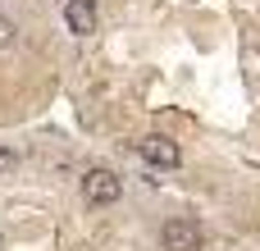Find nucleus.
Wrapping results in <instances>:
<instances>
[{
	"label": "nucleus",
	"mask_w": 260,
	"mask_h": 251,
	"mask_svg": "<svg viewBox=\"0 0 260 251\" xmlns=\"http://www.w3.org/2000/svg\"><path fill=\"white\" fill-rule=\"evenodd\" d=\"M119 197H123V178L114 169H87V178H82V201L87 206H114Z\"/></svg>",
	"instance_id": "obj_1"
},
{
	"label": "nucleus",
	"mask_w": 260,
	"mask_h": 251,
	"mask_svg": "<svg viewBox=\"0 0 260 251\" xmlns=\"http://www.w3.org/2000/svg\"><path fill=\"white\" fill-rule=\"evenodd\" d=\"M137 151H142V160H146L151 169H178V165H183V151H178V142H169L165 133H151V137H142V142H137Z\"/></svg>",
	"instance_id": "obj_2"
},
{
	"label": "nucleus",
	"mask_w": 260,
	"mask_h": 251,
	"mask_svg": "<svg viewBox=\"0 0 260 251\" xmlns=\"http://www.w3.org/2000/svg\"><path fill=\"white\" fill-rule=\"evenodd\" d=\"M160 242H165V251H201L206 233H201L197 219H169L160 229Z\"/></svg>",
	"instance_id": "obj_3"
},
{
	"label": "nucleus",
	"mask_w": 260,
	"mask_h": 251,
	"mask_svg": "<svg viewBox=\"0 0 260 251\" xmlns=\"http://www.w3.org/2000/svg\"><path fill=\"white\" fill-rule=\"evenodd\" d=\"M64 27L73 37L96 32V0H64Z\"/></svg>",
	"instance_id": "obj_4"
},
{
	"label": "nucleus",
	"mask_w": 260,
	"mask_h": 251,
	"mask_svg": "<svg viewBox=\"0 0 260 251\" xmlns=\"http://www.w3.org/2000/svg\"><path fill=\"white\" fill-rule=\"evenodd\" d=\"M14 165H18V155L9 146H0V174H14Z\"/></svg>",
	"instance_id": "obj_5"
},
{
	"label": "nucleus",
	"mask_w": 260,
	"mask_h": 251,
	"mask_svg": "<svg viewBox=\"0 0 260 251\" xmlns=\"http://www.w3.org/2000/svg\"><path fill=\"white\" fill-rule=\"evenodd\" d=\"M0 46H14V23L0 18Z\"/></svg>",
	"instance_id": "obj_6"
}]
</instances>
